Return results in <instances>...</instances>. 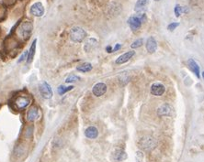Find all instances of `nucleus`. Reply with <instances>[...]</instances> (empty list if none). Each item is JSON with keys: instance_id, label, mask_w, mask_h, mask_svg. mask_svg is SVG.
<instances>
[{"instance_id": "1", "label": "nucleus", "mask_w": 204, "mask_h": 162, "mask_svg": "<svg viewBox=\"0 0 204 162\" xmlns=\"http://www.w3.org/2000/svg\"><path fill=\"white\" fill-rule=\"evenodd\" d=\"M86 36H87L86 31L80 27H74L70 29L69 32V37L71 40L76 42V43L82 42L85 39V38H86Z\"/></svg>"}, {"instance_id": "2", "label": "nucleus", "mask_w": 204, "mask_h": 162, "mask_svg": "<svg viewBox=\"0 0 204 162\" xmlns=\"http://www.w3.org/2000/svg\"><path fill=\"white\" fill-rule=\"evenodd\" d=\"M33 29V26L31 22L30 21H25L23 23L20 24V26L18 29V35L20 37H21L24 39H29V37L30 36V34L32 32Z\"/></svg>"}, {"instance_id": "3", "label": "nucleus", "mask_w": 204, "mask_h": 162, "mask_svg": "<svg viewBox=\"0 0 204 162\" xmlns=\"http://www.w3.org/2000/svg\"><path fill=\"white\" fill-rule=\"evenodd\" d=\"M156 141L153 138H150V136H145V138H143L140 142H139V147L140 148L143 149V150H150L153 149L156 147Z\"/></svg>"}, {"instance_id": "4", "label": "nucleus", "mask_w": 204, "mask_h": 162, "mask_svg": "<svg viewBox=\"0 0 204 162\" xmlns=\"http://www.w3.org/2000/svg\"><path fill=\"white\" fill-rule=\"evenodd\" d=\"M39 90L41 96L45 99H50L53 97V90L52 87L50 86V84L46 82H43L40 84Z\"/></svg>"}, {"instance_id": "5", "label": "nucleus", "mask_w": 204, "mask_h": 162, "mask_svg": "<svg viewBox=\"0 0 204 162\" xmlns=\"http://www.w3.org/2000/svg\"><path fill=\"white\" fill-rule=\"evenodd\" d=\"M142 23H143V21H142V19H140V16L138 15L132 16L131 18L128 19L129 26H130L131 29L133 30V31L138 30L142 26Z\"/></svg>"}, {"instance_id": "6", "label": "nucleus", "mask_w": 204, "mask_h": 162, "mask_svg": "<svg viewBox=\"0 0 204 162\" xmlns=\"http://www.w3.org/2000/svg\"><path fill=\"white\" fill-rule=\"evenodd\" d=\"M151 93L155 96H161L163 95L165 92H166V88L165 86L160 82H155L152 84L151 86V90H150Z\"/></svg>"}, {"instance_id": "7", "label": "nucleus", "mask_w": 204, "mask_h": 162, "mask_svg": "<svg viewBox=\"0 0 204 162\" xmlns=\"http://www.w3.org/2000/svg\"><path fill=\"white\" fill-rule=\"evenodd\" d=\"M107 92V85L103 82H98L94 85V87L92 89L93 95L97 97H100L103 95H105V92Z\"/></svg>"}, {"instance_id": "8", "label": "nucleus", "mask_w": 204, "mask_h": 162, "mask_svg": "<svg viewBox=\"0 0 204 162\" xmlns=\"http://www.w3.org/2000/svg\"><path fill=\"white\" fill-rule=\"evenodd\" d=\"M30 14L34 16H41L44 14V7L41 2L34 3L30 6Z\"/></svg>"}, {"instance_id": "9", "label": "nucleus", "mask_w": 204, "mask_h": 162, "mask_svg": "<svg viewBox=\"0 0 204 162\" xmlns=\"http://www.w3.org/2000/svg\"><path fill=\"white\" fill-rule=\"evenodd\" d=\"M30 103V99L27 96H18L15 99V105L18 109H24Z\"/></svg>"}, {"instance_id": "10", "label": "nucleus", "mask_w": 204, "mask_h": 162, "mask_svg": "<svg viewBox=\"0 0 204 162\" xmlns=\"http://www.w3.org/2000/svg\"><path fill=\"white\" fill-rule=\"evenodd\" d=\"M135 55V52L133 50H129V52H125L124 54L121 55L117 59H116V64H123L127 62H129V59H131L133 56Z\"/></svg>"}, {"instance_id": "11", "label": "nucleus", "mask_w": 204, "mask_h": 162, "mask_svg": "<svg viewBox=\"0 0 204 162\" xmlns=\"http://www.w3.org/2000/svg\"><path fill=\"white\" fill-rule=\"evenodd\" d=\"M146 49L149 53H155L157 49V42L154 37H149L146 40Z\"/></svg>"}, {"instance_id": "12", "label": "nucleus", "mask_w": 204, "mask_h": 162, "mask_svg": "<svg viewBox=\"0 0 204 162\" xmlns=\"http://www.w3.org/2000/svg\"><path fill=\"white\" fill-rule=\"evenodd\" d=\"M148 2H149L148 0H137L134 7L135 11L137 13H144L148 6Z\"/></svg>"}, {"instance_id": "13", "label": "nucleus", "mask_w": 204, "mask_h": 162, "mask_svg": "<svg viewBox=\"0 0 204 162\" xmlns=\"http://www.w3.org/2000/svg\"><path fill=\"white\" fill-rule=\"evenodd\" d=\"M188 64H189V67L190 69L195 73V75L197 76V77L200 79V66L199 64L194 61L193 59H190L188 61Z\"/></svg>"}, {"instance_id": "14", "label": "nucleus", "mask_w": 204, "mask_h": 162, "mask_svg": "<svg viewBox=\"0 0 204 162\" xmlns=\"http://www.w3.org/2000/svg\"><path fill=\"white\" fill-rule=\"evenodd\" d=\"M85 135H86V136H87L88 138L94 139V138H98V130L96 128L95 126H89V127H88V128L86 129V131H85Z\"/></svg>"}, {"instance_id": "15", "label": "nucleus", "mask_w": 204, "mask_h": 162, "mask_svg": "<svg viewBox=\"0 0 204 162\" xmlns=\"http://www.w3.org/2000/svg\"><path fill=\"white\" fill-rule=\"evenodd\" d=\"M113 158L116 162H123L127 158V154L125 151L122 149H118L114 152Z\"/></svg>"}, {"instance_id": "16", "label": "nucleus", "mask_w": 204, "mask_h": 162, "mask_svg": "<svg viewBox=\"0 0 204 162\" xmlns=\"http://www.w3.org/2000/svg\"><path fill=\"white\" fill-rule=\"evenodd\" d=\"M39 110L36 107H32L31 109H30V111L28 112V115H27V119L30 122H33L37 120L39 118Z\"/></svg>"}, {"instance_id": "17", "label": "nucleus", "mask_w": 204, "mask_h": 162, "mask_svg": "<svg viewBox=\"0 0 204 162\" xmlns=\"http://www.w3.org/2000/svg\"><path fill=\"white\" fill-rule=\"evenodd\" d=\"M171 110H172L171 107H170L167 104H164L157 109V114L161 116L169 115L170 113H171Z\"/></svg>"}, {"instance_id": "18", "label": "nucleus", "mask_w": 204, "mask_h": 162, "mask_svg": "<svg viewBox=\"0 0 204 162\" xmlns=\"http://www.w3.org/2000/svg\"><path fill=\"white\" fill-rule=\"evenodd\" d=\"M36 42H37V39H34L30 48L28 57H27V63H30L33 61V58H34V55H35V52H36Z\"/></svg>"}, {"instance_id": "19", "label": "nucleus", "mask_w": 204, "mask_h": 162, "mask_svg": "<svg viewBox=\"0 0 204 162\" xmlns=\"http://www.w3.org/2000/svg\"><path fill=\"white\" fill-rule=\"evenodd\" d=\"M92 64L89 63V62H85V63H82L80 64L79 66L76 67V70H77L78 72H88L92 70Z\"/></svg>"}, {"instance_id": "20", "label": "nucleus", "mask_w": 204, "mask_h": 162, "mask_svg": "<svg viewBox=\"0 0 204 162\" xmlns=\"http://www.w3.org/2000/svg\"><path fill=\"white\" fill-rule=\"evenodd\" d=\"M97 45H98V41L95 39H89L88 41L86 43V45H85V49L88 52H89V50H91L93 48H95Z\"/></svg>"}, {"instance_id": "21", "label": "nucleus", "mask_w": 204, "mask_h": 162, "mask_svg": "<svg viewBox=\"0 0 204 162\" xmlns=\"http://www.w3.org/2000/svg\"><path fill=\"white\" fill-rule=\"evenodd\" d=\"M74 88V86H72V85H70V86H64V85H61V86H59L58 87V93L60 95H64L65 92H69V91H71L72 89Z\"/></svg>"}, {"instance_id": "22", "label": "nucleus", "mask_w": 204, "mask_h": 162, "mask_svg": "<svg viewBox=\"0 0 204 162\" xmlns=\"http://www.w3.org/2000/svg\"><path fill=\"white\" fill-rule=\"evenodd\" d=\"M174 12H175V15H176L177 18H178V16H180V15L182 13H184V7L181 6L180 5H176Z\"/></svg>"}, {"instance_id": "23", "label": "nucleus", "mask_w": 204, "mask_h": 162, "mask_svg": "<svg viewBox=\"0 0 204 162\" xmlns=\"http://www.w3.org/2000/svg\"><path fill=\"white\" fill-rule=\"evenodd\" d=\"M143 44V39H137L134 40V41L132 42V45H131V47H132V49H138V48H140Z\"/></svg>"}, {"instance_id": "24", "label": "nucleus", "mask_w": 204, "mask_h": 162, "mask_svg": "<svg viewBox=\"0 0 204 162\" xmlns=\"http://www.w3.org/2000/svg\"><path fill=\"white\" fill-rule=\"evenodd\" d=\"M79 80H80V78L78 77V76H76V75H70V76H68V77L66 78L65 82L70 83V82H77Z\"/></svg>"}, {"instance_id": "25", "label": "nucleus", "mask_w": 204, "mask_h": 162, "mask_svg": "<svg viewBox=\"0 0 204 162\" xmlns=\"http://www.w3.org/2000/svg\"><path fill=\"white\" fill-rule=\"evenodd\" d=\"M178 26H179V23H177V22H173V23H171V24L168 25L167 29H168L169 31H173V30H175Z\"/></svg>"}, {"instance_id": "26", "label": "nucleus", "mask_w": 204, "mask_h": 162, "mask_svg": "<svg viewBox=\"0 0 204 162\" xmlns=\"http://www.w3.org/2000/svg\"><path fill=\"white\" fill-rule=\"evenodd\" d=\"M122 44H120V43H117L116 45H115V47L112 49V52H117V50H119V49H122Z\"/></svg>"}, {"instance_id": "27", "label": "nucleus", "mask_w": 204, "mask_h": 162, "mask_svg": "<svg viewBox=\"0 0 204 162\" xmlns=\"http://www.w3.org/2000/svg\"><path fill=\"white\" fill-rule=\"evenodd\" d=\"M27 53H28L27 52H25L22 54V56H21V57H20V59H19V62H21L22 61H24V59H25V57H26V55H27Z\"/></svg>"}, {"instance_id": "28", "label": "nucleus", "mask_w": 204, "mask_h": 162, "mask_svg": "<svg viewBox=\"0 0 204 162\" xmlns=\"http://www.w3.org/2000/svg\"><path fill=\"white\" fill-rule=\"evenodd\" d=\"M106 52H107L108 53H111V52H112V47H111V46H108V47H106Z\"/></svg>"}, {"instance_id": "29", "label": "nucleus", "mask_w": 204, "mask_h": 162, "mask_svg": "<svg viewBox=\"0 0 204 162\" xmlns=\"http://www.w3.org/2000/svg\"><path fill=\"white\" fill-rule=\"evenodd\" d=\"M202 78H203V80H204V71L202 72Z\"/></svg>"}, {"instance_id": "30", "label": "nucleus", "mask_w": 204, "mask_h": 162, "mask_svg": "<svg viewBox=\"0 0 204 162\" xmlns=\"http://www.w3.org/2000/svg\"><path fill=\"white\" fill-rule=\"evenodd\" d=\"M155 1H159V0H155Z\"/></svg>"}]
</instances>
